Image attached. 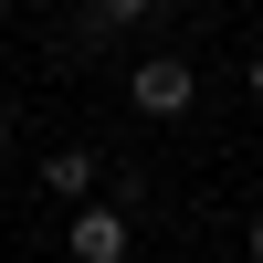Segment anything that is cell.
Here are the masks:
<instances>
[{"label": "cell", "instance_id": "6da1fadb", "mask_svg": "<svg viewBox=\"0 0 263 263\" xmlns=\"http://www.w3.org/2000/svg\"><path fill=\"white\" fill-rule=\"evenodd\" d=\"M137 253V211L126 200H63V263H126Z\"/></svg>", "mask_w": 263, "mask_h": 263}, {"label": "cell", "instance_id": "7a4b0ae2", "mask_svg": "<svg viewBox=\"0 0 263 263\" xmlns=\"http://www.w3.org/2000/svg\"><path fill=\"white\" fill-rule=\"evenodd\" d=\"M126 105H137L147 126L190 116V105H200V74H190V53H137V63H126Z\"/></svg>", "mask_w": 263, "mask_h": 263}, {"label": "cell", "instance_id": "3957f363", "mask_svg": "<svg viewBox=\"0 0 263 263\" xmlns=\"http://www.w3.org/2000/svg\"><path fill=\"white\" fill-rule=\"evenodd\" d=\"M158 21V0H84V21H74V53H105L116 32H147Z\"/></svg>", "mask_w": 263, "mask_h": 263}, {"label": "cell", "instance_id": "277c9868", "mask_svg": "<svg viewBox=\"0 0 263 263\" xmlns=\"http://www.w3.org/2000/svg\"><path fill=\"white\" fill-rule=\"evenodd\" d=\"M42 190H53V200H84V190H105V158L95 147H53V158H42Z\"/></svg>", "mask_w": 263, "mask_h": 263}, {"label": "cell", "instance_id": "5b68a950", "mask_svg": "<svg viewBox=\"0 0 263 263\" xmlns=\"http://www.w3.org/2000/svg\"><path fill=\"white\" fill-rule=\"evenodd\" d=\"M242 263H263V211H253V232H242Z\"/></svg>", "mask_w": 263, "mask_h": 263}, {"label": "cell", "instance_id": "8992f818", "mask_svg": "<svg viewBox=\"0 0 263 263\" xmlns=\"http://www.w3.org/2000/svg\"><path fill=\"white\" fill-rule=\"evenodd\" d=\"M0 168H11V105H0Z\"/></svg>", "mask_w": 263, "mask_h": 263}, {"label": "cell", "instance_id": "52a82bcc", "mask_svg": "<svg viewBox=\"0 0 263 263\" xmlns=\"http://www.w3.org/2000/svg\"><path fill=\"white\" fill-rule=\"evenodd\" d=\"M242 84H253V95H263V53H253V63H242Z\"/></svg>", "mask_w": 263, "mask_h": 263}, {"label": "cell", "instance_id": "ba28073f", "mask_svg": "<svg viewBox=\"0 0 263 263\" xmlns=\"http://www.w3.org/2000/svg\"><path fill=\"white\" fill-rule=\"evenodd\" d=\"M0 11H11V0H0Z\"/></svg>", "mask_w": 263, "mask_h": 263}]
</instances>
